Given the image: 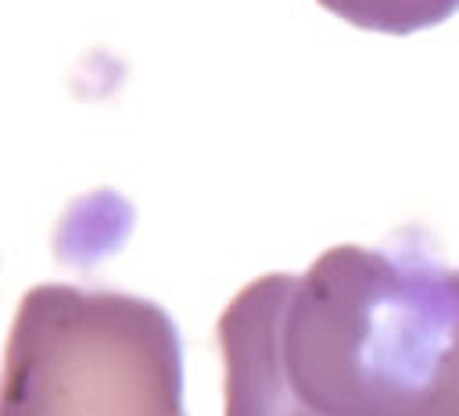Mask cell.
<instances>
[{"instance_id": "obj_3", "label": "cell", "mask_w": 459, "mask_h": 416, "mask_svg": "<svg viewBox=\"0 0 459 416\" xmlns=\"http://www.w3.org/2000/svg\"><path fill=\"white\" fill-rule=\"evenodd\" d=\"M294 273L244 283L215 323L222 359V416H316L301 405L280 351V319Z\"/></svg>"}, {"instance_id": "obj_4", "label": "cell", "mask_w": 459, "mask_h": 416, "mask_svg": "<svg viewBox=\"0 0 459 416\" xmlns=\"http://www.w3.org/2000/svg\"><path fill=\"white\" fill-rule=\"evenodd\" d=\"M319 4L355 29L387 32V36L434 29L459 11V0H319Z\"/></svg>"}, {"instance_id": "obj_1", "label": "cell", "mask_w": 459, "mask_h": 416, "mask_svg": "<svg viewBox=\"0 0 459 416\" xmlns=\"http://www.w3.org/2000/svg\"><path fill=\"white\" fill-rule=\"evenodd\" d=\"M280 351L316 416H459V269L333 244L290 276Z\"/></svg>"}, {"instance_id": "obj_2", "label": "cell", "mask_w": 459, "mask_h": 416, "mask_svg": "<svg viewBox=\"0 0 459 416\" xmlns=\"http://www.w3.org/2000/svg\"><path fill=\"white\" fill-rule=\"evenodd\" d=\"M0 416H186L179 326L140 294L29 287L4 351Z\"/></svg>"}]
</instances>
